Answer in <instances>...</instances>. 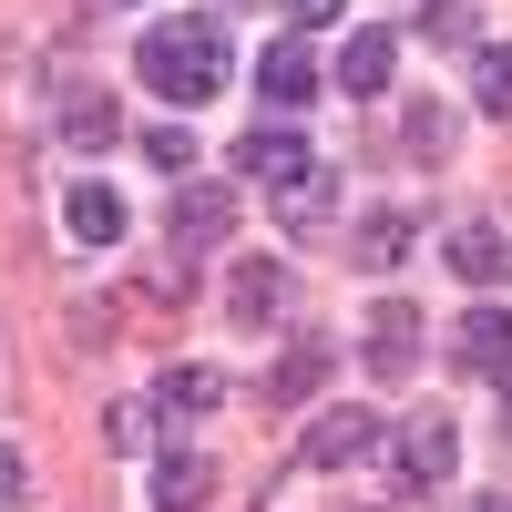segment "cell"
<instances>
[{
  "instance_id": "cb8c5ba5",
  "label": "cell",
  "mask_w": 512,
  "mask_h": 512,
  "mask_svg": "<svg viewBox=\"0 0 512 512\" xmlns=\"http://www.w3.org/2000/svg\"><path fill=\"white\" fill-rule=\"evenodd\" d=\"M277 11H287V31H297V41H308V31H328V21H338V0H277Z\"/></svg>"
},
{
  "instance_id": "d6986e66",
  "label": "cell",
  "mask_w": 512,
  "mask_h": 512,
  "mask_svg": "<svg viewBox=\"0 0 512 512\" xmlns=\"http://www.w3.org/2000/svg\"><path fill=\"white\" fill-rule=\"evenodd\" d=\"M277 216L287 226H328V164H308L297 185H277Z\"/></svg>"
},
{
  "instance_id": "603a6c76",
  "label": "cell",
  "mask_w": 512,
  "mask_h": 512,
  "mask_svg": "<svg viewBox=\"0 0 512 512\" xmlns=\"http://www.w3.org/2000/svg\"><path fill=\"white\" fill-rule=\"evenodd\" d=\"M144 441H154V400H123L113 410V451H144Z\"/></svg>"
},
{
  "instance_id": "2e32d148",
  "label": "cell",
  "mask_w": 512,
  "mask_h": 512,
  "mask_svg": "<svg viewBox=\"0 0 512 512\" xmlns=\"http://www.w3.org/2000/svg\"><path fill=\"white\" fill-rule=\"evenodd\" d=\"M62 134H72V144H93V154H103V144L123 134V113H113V93H72V103H62Z\"/></svg>"
},
{
  "instance_id": "8fae6325",
  "label": "cell",
  "mask_w": 512,
  "mask_h": 512,
  "mask_svg": "<svg viewBox=\"0 0 512 512\" xmlns=\"http://www.w3.org/2000/svg\"><path fill=\"white\" fill-rule=\"evenodd\" d=\"M410 216H400V205H379V216H359V236H349V267H369V277H390L400 267V256H410Z\"/></svg>"
},
{
  "instance_id": "d4e9b609",
  "label": "cell",
  "mask_w": 512,
  "mask_h": 512,
  "mask_svg": "<svg viewBox=\"0 0 512 512\" xmlns=\"http://www.w3.org/2000/svg\"><path fill=\"white\" fill-rule=\"evenodd\" d=\"M21 482H31V472H21V451H11V441H0V512H11V502H21Z\"/></svg>"
},
{
  "instance_id": "30bf717a",
  "label": "cell",
  "mask_w": 512,
  "mask_h": 512,
  "mask_svg": "<svg viewBox=\"0 0 512 512\" xmlns=\"http://www.w3.org/2000/svg\"><path fill=\"white\" fill-rule=\"evenodd\" d=\"M390 62H400V31H349L338 41V93H390Z\"/></svg>"
},
{
  "instance_id": "9a60e30c",
  "label": "cell",
  "mask_w": 512,
  "mask_h": 512,
  "mask_svg": "<svg viewBox=\"0 0 512 512\" xmlns=\"http://www.w3.org/2000/svg\"><path fill=\"white\" fill-rule=\"evenodd\" d=\"M226 308H236V318H246V328H267V318H277V308H287V267H246V277H236V287H226Z\"/></svg>"
},
{
  "instance_id": "5b68a950",
  "label": "cell",
  "mask_w": 512,
  "mask_h": 512,
  "mask_svg": "<svg viewBox=\"0 0 512 512\" xmlns=\"http://www.w3.org/2000/svg\"><path fill=\"white\" fill-rule=\"evenodd\" d=\"M256 93H267L277 113H308L318 93H328V82H318V52H308V41H267V52H256Z\"/></svg>"
},
{
  "instance_id": "7402d4cb",
  "label": "cell",
  "mask_w": 512,
  "mask_h": 512,
  "mask_svg": "<svg viewBox=\"0 0 512 512\" xmlns=\"http://www.w3.org/2000/svg\"><path fill=\"white\" fill-rule=\"evenodd\" d=\"M410 154H451V113L441 103H410Z\"/></svg>"
},
{
  "instance_id": "ba28073f",
  "label": "cell",
  "mask_w": 512,
  "mask_h": 512,
  "mask_svg": "<svg viewBox=\"0 0 512 512\" xmlns=\"http://www.w3.org/2000/svg\"><path fill=\"white\" fill-rule=\"evenodd\" d=\"M359 349H369L379 379H410V359H420V308H400V297H390V308H369V338H359Z\"/></svg>"
},
{
  "instance_id": "277c9868",
  "label": "cell",
  "mask_w": 512,
  "mask_h": 512,
  "mask_svg": "<svg viewBox=\"0 0 512 512\" xmlns=\"http://www.w3.org/2000/svg\"><path fill=\"white\" fill-rule=\"evenodd\" d=\"M379 441H390V420L359 410V400H338V410H308V441H297V461H308V472H338V461H359V451H379Z\"/></svg>"
},
{
  "instance_id": "8992f818",
  "label": "cell",
  "mask_w": 512,
  "mask_h": 512,
  "mask_svg": "<svg viewBox=\"0 0 512 512\" xmlns=\"http://www.w3.org/2000/svg\"><path fill=\"white\" fill-rule=\"evenodd\" d=\"M236 164H246V175H256V185L277 195V185H297V175H308L318 154H308V134H297V123H246V144H236Z\"/></svg>"
},
{
  "instance_id": "484cf974",
  "label": "cell",
  "mask_w": 512,
  "mask_h": 512,
  "mask_svg": "<svg viewBox=\"0 0 512 512\" xmlns=\"http://www.w3.org/2000/svg\"><path fill=\"white\" fill-rule=\"evenodd\" d=\"M349 512H400V492H390V502H349Z\"/></svg>"
},
{
  "instance_id": "7a4b0ae2",
  "label": "cell",
  "mask_w": 512,
  "mask_h": 512,
  "mask_svg": "<svg viewBox=\"0 0 512 512\" xmlns=\"http://www.w3.org/2000/svg\"><path fill=\"white\" fill-rule=\"evenodd\" d=\"M236 236V185L226 175H185L175 205H164V256H216Z\"/></svg>"
},
{
  "instance_id": "4fadbf2b",
  "label": "cell",
  "mask_w": 512,
  "mask_h": 512,
  "mask_svg": "<svg viewBox=\"0 0 512 512\" xmlns=\"http://www.w3.org/2000/svg\"><path fill=\"white\" fill-rule=\"evenodd\" d=\"M205 492H216V461H205V451H164V472H154V512H195Z\"/></svg>"
},
{
  "instance_id": "44dd1931",
  "label": "cell",
  "mask_w": 512,
  "mask_h": 512,
  "mask_svg": "<svg viewBox=\"0 0 512 512\" xmlns=\"http://www.w3.org/2000/svg\"><path fill=\"white\" fill-rule=\"evenodd\" d=\"M420 41H472V0H420Z\"/></svg>"
},
{
  "instance_id": "52a82bcc",
  "label": "cell",
  "mask_w": 512,
  "mask_h": 512,
  "mask_svg": "<svg viewBox=\"0 0 512 512\" xmlns=\"http://www.w3.org/2000/svg\"><path fill=\"white\" fill-rule=\"evenodd\" d=\"M451 359L472 369V379H512V308H472L451 328Z\"/></svg>"
},
{
  "instance_id": "ac0fdd59",
  "label": "cell",
  "mask_w": 512,
  "mask_h": 512,
  "mask_svg": "<svg viewBox=\"0 0 512 512\" xmlns=\"http://www.w3.org/2000/svg\"><path fill=\"white\" fill-rule=\"evenodd\" d=\"M216 400H226L216 369H164V390H154V410H216Z\"/></svg>"
},
{
  "instance_id": "7c38bea8",
  "label": "cell",
  "mask_w": 512,
  "mask_h": 512,
  "mask_svg": "<svg viewBox=\"0 0 512 512\" xmlns=\"http://www.w3.org/2000/svg\"><path fill=\"white\" fill-rule=\"evenodd\" d=\"M328 359H338V338H297V349L267 369V400H277V410H297V400H308L318 379H328Z\"/></svg>"
},
{
  "instance_id": "ffe728a7",
  "label": "cell",
  "mask_w": 512,
  "mask_h": 512,
  "mask_svg": "<svg viewBox=\"0 0 512 512\" xmlns=\"http://www.w3.org/2000/svg\"><path fill=\"white\" fill-rule=\"evenodd\" d=\"M144 154H154V164H164L175 185L195 175V134H185V123H154V134H144Z\"/></svg>"
},
{
  "instance_id": "e0dca14e",
  "label": "cell",
  "mask_w": 512,
  "mask_h": 512,
  "mask_svg": "<svg viewBox=\"0 0 512 512\" xmlns=\"http://www.w3.org/2000/svg\"><path fill=\"white\" fill-rule=\"evenodd\" d=\"M472 103L512 113V41H482V52H472Z\"/></svg>"
},
{
  "instance_id": "83f0119b",
  "label": "cell",
  "mask_w": 512,
  "mask_h": 512,
  "mask_svg": "<svg viewBox=\"0 0 512 512\" xmlns=\"http://www.w3.org/2000/svg\"><path fill=\"white\" fill-rule=\"evenodd\" d=\"M502 431H512V390H502Z\"/></svg>"
},
{
  "instance_id": "6da1fadb",
  "label": "cell",
  "mask_w": 512,
  "mask_h": 512,
  "mask_svg": "<svg viewBox=\"0 0 512 512\" xmlns=\"http://www.w3.org/2000/svg\"><path fill=\"white\" fill-rule=\"evenodd\" d=\"M134 72H144V93L164 103H205V93H226V31L216 11H175V21H154L134 41Z\"/></svg>"
},
{
  "instance_id": "5bb4252c",
  "label": "cell",
  "mask_w": 512,
  "mask_h": 512,
  "mask_svg": "<svg viewBox=\"0 0 512 512\" xmlns=\"http://www.w3.org/2000/svg\"><path fill=\"white\" fill-rule=\"evenodd\" d=\"M62 216H72V236H82V246H113V236H123V195H113V185H72Z\"/></svg>"
},
{
  "instance_id": "9c48e42d",
  "label": "cell",
  "mask_w": 512,
  "mask_h": 512,
  "mask_svg": "<svg viewBox=\"0 0 512 512\" xmlns=\"http://www.w3.org/2000/svg\"><path fill=\"white\" fill-rule=\"evenodd\" d=\"M451 267L472 277V287H512V236H502L492 216H472V226H451Z\"/></svg>"
},
{
  "instance_id": "4316f807",
  "label": "cell",
  "mask_w": 512,
  "mask_h": 512,
  "mask_svg": "<svg viewBox=\"0 0 512 512\" xmlns=\"http://www.w3.org/2000/svg\"><path fill=\"white\" fill-rule=\"evenodd\" d=\"M472 512H512V502H502V492H492V502H472Z\"/></svg>"
},
{
  "instance_id": "3957f363",
  "label": "cell",
  "mask_w": 512,
  "mask_h": 512,
  "mask_svg": "<svg viewBox=\"0 0 512 512\" xmlns=\"http://www.w3.org/2000/svg\"><path fill=\"white\" fill-rule=\"evenodd\" d=\"M379 451H390V472H400V502H410V492H441V482H451V461H461L451 420H431V410H420V420H400V431L379 441Z\"/></svg>"
}]
</instances>
